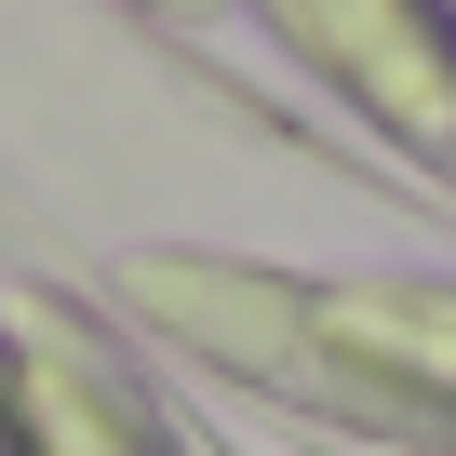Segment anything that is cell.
<instances>
[{
	"label": "cell",
	"instance_id": "6da1fadb",
	"mask_svg": "<svg viewBox=\"0 0 456 456\" xmlns=\"http://www.w3.org/2000/svg\"><path fill=\"white\" fill-rule=\"evenodd\" d=\"M121 309L215 376H242L349 443L456 456V282L403 269H256V256H134Z\"/></svg>",
	"mask_w": 456,
	"mask_h": 456
},
{
	"label": "cell",
	"instance_id": "7a4b0ae2",
	"mask_svg": "<svg viewBox=\"0 0 456 456\" xmlns=\"http://www.w3.org/2000/svg\"><path fill=\"white\" fill-rule=\"evenodd\" d=\"M269 41H296L403 161L456 188V0H256Z\"/></svg>",
	"mask_w": 456,
	"mask_h": 456
},
{
	"label": "cell",
	"instance_id": "3957f363",
	"mask_svg": "<svg viewBox=\"0 0 456 456\" xmlns=\"http://www.w3.org/2000/svg\"><path fill=\"white\" fill-rule=\"evenodd\" d=\"M0 389H14L28 456H201V443L148 403V376H134L94 322H68L54 296H0Z\"/></svg>",
	"mask_w": 456,
	"mask_h": 456
},
{
	"label": "cell",
	"instance_id": "277c9868",
	"mask_svg": "<svg viewBox=\"0 0 456 456\" xmlns=\"http://www.w3.org/2000/svg\"><path fill=\"white\" fill-rule=\"evenodd\" d=\"M134 14H161V28H201V14H215V0H134Z\"/></svg>",
	"mask_w": 456,
	"mask_h": 456
}]
</instances>
